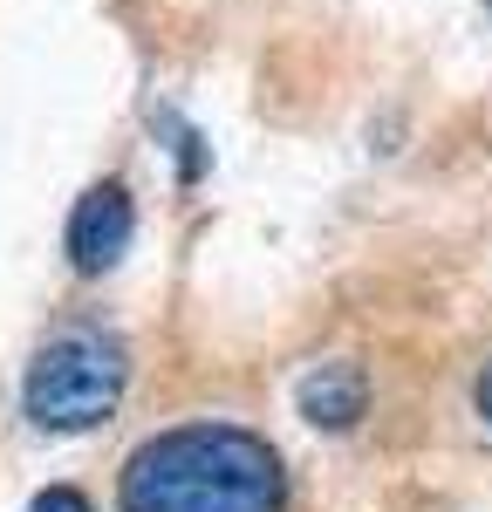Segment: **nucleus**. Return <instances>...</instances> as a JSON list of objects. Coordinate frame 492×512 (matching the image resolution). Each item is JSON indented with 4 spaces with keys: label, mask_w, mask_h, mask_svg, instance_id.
Returning a JSON list of instances; mask_svg holds the SVG:
<instances>
[{
    "label": "nucleus",
    "mask_w": 492,
    "mask_h": 512,
    "mask_svg": "<svg viewBox=\"0 0 492 512\" xmlns=\"http://www.w3.org/2000/svg\"><path fill=\"white\" fill-rule=\"evenodd\" d=\"M281 458L253 431L192 424L130 451L117 485L123 512H281Z\"/></svg>",
    "instance_id": "f257e3e1"
},
{
    "label": "nucleus",
    "mask_w": 492,
    "mask_h": 512,
    "mask_svg": "<svg viewBox=\"0 0 492 512\" xmlns=\"http://www.w3.org/2000/svg\"><path fill=\"white\" fill-rule=\"evenodd\" d=\"M28 417L41 431H89L117 410L123 396V355L103 335H62L28 369Z\"/></svg>",
    "instance_id": "f03ea898"
},
{
    "label": "nucleus",
    "mask_w": 492,
    "mask_h": 512,
    "mask_svg": "<svg viewBox=\"0 0 492 512\" xmlns=\"http://www.w3.org/2000/svg\"><path fill=\"white\" fill-rule=\"evenodd\" d=\"M28 512H89V499L69 492V485H48V492H35V506H28Z\"/></svg>",
    "instance_id": "39448f33"
},
{
    "label": "nucleus",
    "mask_w": 492,
    "mask_h": 512,
    "mask_svg": "<svg viewBox=\"0 0 492 512\" xmlns=\"http://www.w3.org/2000/svg\"><path fill=\"white\" fill-rule=\"evenodd\" d=\"M301 410H308L315 424H349V417L363 410V383H356V376H342V369L308 376V383H301Z\"/></svg>",
    "instance_id": "20e7f679"
},
{
    "label": "nucleus",
    "mask_w": 492,
    "mask_h": 512,
    "mask_svg": "<svg viewBox=\"0 0 492 512\" xmlns=\"http://www.w3.org/2000/svg\"><path fill=\"white\" fill-rule=\"evenodd\" d=\"M130 226H137V212H130V192L123 185L82 192L76 219H69V260H76L82 274H110L123 260V246H130Z\"/></svg>",
    "instance_id": "7ed1b4c3"
},
{
    "label": "nucleus",
    "mask_w": 492,
    "mask_h": 512,
    "mask_svg": "<svg viewBox=\"0 0 492 512\" xmlns=\"http://www.w3.org/2000/svg\"><path fill=\"white\" fill-rule=\"evenodd\" d=\"M479 410L492 417V369H486V383H479Z\"/></svg>",
    "instance_id": "423d86ee"
}]
</instances>
